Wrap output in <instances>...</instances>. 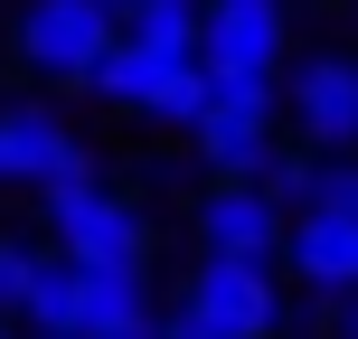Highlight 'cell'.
Instances as JSON below:
<instances>
[{"mask_svg":"<svg viewBox=\"0 0 358 339\" xmlns=\"http://www.w3.org/2000/svg\"><path fill=\"white\" fill-rule=\"evenodd\" d=\"M283 48H292L283 0H208V19H198V75H208V104H273Z\"/></svg>","mask_w":358,"mask_h":339,"instance_id":"1","label":"cell"},{"mask_svg":"<svg viewBox=\"0 0 358 339\" xmlns=\"http://www.w3.org/2000/svg\"><path fill=\"white\" fill-rule=\"evenodd\" d=\"M38 217H48V245L76 254V264H151V217L132 189H113V179H57V189H38Z\"/></svg>","mask_w":358,"mask_h":339,"instance_id":"2","label":"cell"},{"mask_svg":"<svg viewBox=\"0 0 358 339\" xmlns=\"http://www.w3.org/2000/svg\"><path fill=\"white\" fill-rule=\"evenodd\" d=\"M85 94H104V104H123V113H151V123H170V132H189L198 113H208V75H198V57H189V48H161V38H132V29L94 57Z\"/></svg>","mask_w":358,"mask_h":339,"instance_id":"3","label":"cell"},{"mask_svg":"<svg viewBox=\"0 0 358 339\" xmlns=\"http://www.w3.org/2000/svg\"><path fill=\"white\" fill-rule=\"evenodd\" d=\"M179 321L208 339H283V283L273 254H198L179 283Z\"/></svg>","mask_w":358,"mask_h":339,"instance_id":"4","label":"cell"},{"mask_svg":"<svg viewBox=\"0 0 358 339\" xmlns=\"http://www.w3.org/2000/svg\"><path fill=\"white\" fill-rule=\"evenodd\" d=\"M113 38H123V19L104 0H19V19H10V57L48 85H85Z\"/></svg>","mask_w":358,"mask_h":339,"instance_id":"5","label":"cell"},{"mask_svg":"<svg viewBox=\"0 0 358 339\" xmlns=\"http://www.w3.org/2000/svg\"><path fill=\"white\" fill-rule=\"evenodd\" d=\"M94 151L76 142V123L57 104H0V189H57L85 179Z\"/></svg>","mask_w":358,"mask_h":339,"instance_id":"6","label":"cell"},{"mask_svg":"<svg viewBox=\"0 0 358 339\" xmlns=\"http://www.w3.org/2000/svg\"><path fill=\"white\" fill-rule=\"evenodd\" d=\"M283 226H292V208L264 179H217L198 198V254H273L283 264Z\"/></svg>","mask_w":358,"mask_h":339,"instance_id":"7","label":"cell"},{"mask_svg":"<svg viewBox=\"0 0 358 339\" xmlns=\"http://www.w3.org/2000/svg\"><path fill=\"white\" fill-rule=\"evenodd\" d=\"M283 273L311 292V302H330V292H358V217L349 208H292L283 226Z\"/></svg>","mask_w":358,"mask_h":339,"instance_id":"8","label":"cell"},{"mask_svg":"<svg viewBox=\"0 0 358 339\" xmlns=\"http://www.w3.org/2000/svg\"><path fill=\"white\" fill-rule=\"evenodd\" d=\"M292 132L311 151H358V57H340V48L302 57V75H292Z\"/></svg>","mask_w":358,"mask_h":339,"instance_id":"9","label":"cell"},{"mask_svg":"<svg viewBox=\"0 0 358 339\" xmlns=\"http://www.w3.org/2000/svg\"><path fill=\"white\" fill-rule=\"evenodd\" d=\"M151 330H161V311H151L142 264H76V339H151Z\"/></svg>","mask_w":358,"mask_h":339,"instance_id":"10","label":"cell"},{"mask_svg":"<svg viewBox=\"0 0 358 339\" xmlns=\"http://www.w3.org/2000/svg\"><path fill=\"white\" fill-rule=\"evenodd\" d=\"M198 161H208V179H264L273 151H283V132H273V104H208L189 123Z\"/></svg>","mask_w":358,"mask_h":339,"instance_id":"11","label":"cell"},{"mask_svg":"<svg viewBox=\"0 0 358 339\" xmlns=\"http://www.w3.org/2000/svg\"><path fill=\"white\" fill-rule=\"evenodd\" d=\"M311 179H321V151H311V142H292V151H273L264 189L283 198V208H302V198H311Z\"/></svg>","mask_w":358,"mask_h":339,"instance_id":"12","label":"cell"},{"mask_svg":"<svg viewBox=\"0 0 358 339\" xmlns=\"http://www.w3.org/2000/svg\"><path fill=\"white\" fill-rule=\"evenodd\" d=\"M29 273H38V245L0 236V311H10V321H19V302H29Z\"/></svg>","mask_w":358,"mask_h":339,"instance_id":"13","label":"cell"},{"mask_svg":"<svg viewBox=\"0 0 358 339\" xmlns=\"http://www.w3.org/2000/svg\"><path fill=\"white\" fill-rule=\"evenodd\" d=\"M311 321L330 339H358V292H330V302H311Z\"/></svg>","mask_w":358,"mask_h":339,"instance_id":"14","label":"cell"},{"mask_svg":"<svg viewBox=\"0 0 358 339\" xmlns=\"http://www.w3.org/2000/svg\"><path fill=\"white\" fill-rule=\"evenodd\" d=\"M151 339H208V330H189V321H161V330H151Z\"/></svg>","mask_w":358,"mask_h":339,"instance_id":"15","label":"cell"},{"mask_svg":"<svg viewBox=\"0 0 358 339\" xmlns=\"http://www.w3.org/2000/svg\"><path fill=\"white\" fill-rule=\"evenodd\" d=\"M104 10H113V19H132V10H142V0H104Z\"/></svg>","mask_w":358,"mask_h":339,"instance_id":"16","label":"cell"},{"mask_svg":"<svg viewBox=\"0 0 358 339\" xmlns=\"http://www.w3.org/2000/svg\"><path fill=\"white\" fill-rule=\"evenodd\" d=\"M0 339H19V330H10V311H0Z\"/></svg>","mask_w":358,"mask_h":339,"instance_id":"17","label":"cell"}]
</instances>
